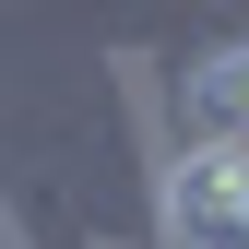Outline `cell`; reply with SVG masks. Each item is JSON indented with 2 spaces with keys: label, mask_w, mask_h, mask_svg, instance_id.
Wrapping results in <instances>:
<instances>
[{
  "label": "cell",
  "mask_w": 249,
  "mask_h": 249,
  "mask_svg": "<svg viewBox=\"0 0 249 249\" xmlns=\"http://www.w3.org/2000/svg\"><path fill=\"white\" fill-rule=\"evenodd\" d=\"M154 249H249V142H154Z\"/></svg>",
  "instance_id": "obj_1"
},
{
  "label": "cell",
  "mask_w": 249,
  "mask_h": 249,
  "mask_svg": "<svg viewBox=\"0 0 249 249\" xmlns=\"http://www.w3.org/2000/svg\"><path fill=\"white\" fill-rule=\"evenodd\" d=\"M178 107H190V142H249V36H213L178 59Z\"/></svg>",
  "instance_id": "obj_2"
}]
</instances>
